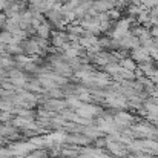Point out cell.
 <instances>
[{
    "instance_id": "1",
    "label": "cell",
    "mask_w": 158,
    "mask_h": 158,
    "mask_svg": "<svg viewBox=\"0 0 158 158\" xmlns=\"http://www.w3.org/2000/svg\"><path fill=\"white\" fill-rule=\"evenodd\" d=\"M131 58L137 63V64H140V63H148V61H152V57H151V54L148 49H144L143 46H138V48H135V49H132L131 51Z\"/></svg>"
},
{
    "instance_id": "2",
    "label": "cell",
    "mask_w": 158,
    "mask_h": 158,
    "mask_svg": "<svg viewBox=\"0 0 158 158\" xmlns=\"http://www.w3.org/2000/svg\"><path fill=\"white\" fill-rule=\"evenodd\" d=\"M92 8H94L98 14L109 12V11H112V9L117 8V0H98V2H94Z\"/></svg>"
},
{
    "instance_id": "3",
    "label": "cell",
    "mask_w": 158,
    "mask_h": 158,
    "mask_svg": "<svg viewBox=\"0 0 158 158\" xmlns=\"http://www.w3.org/2000/svg\"><path fill=\"white\" fill-rule=\"evenodd\" d=\"M81 134H83V135H86V137H88L89 140H92V141H95V140L102 138V135H103V132L100 131V127H98L97 124L83 126V129H81Z\"/></svg>"
},
{
    "instance_id": "4",
    "label": "cell",
    "mask_w": 158,
    "mask_h": 158,
    "mask_svg": "<svg viewBox=\"0 0 158 158\" xmlns=\"http://www.w3.org/2000/svg\"><path fill=\"white\" fill-rule=\"evenodd\" d=\"M37 35H39L40 39L51 40V35H52V28H51V25H49L48 22L42 23V25H40V28L37 29Z\"/></svg>"
},
{
    "instance_id": "5",
    "label": "cell",
    "mask_w": 158,
    "mask_h": 158,
    "mask_svg": "<svg viewBox=\"0 0 158 158\" xmlns=\"http://www.w3.org/2000/svg\"><path fill=\"white\" fill-rule=\"evenodd\" d=\"M66 34H72V35L81 37V35L85 34V28H83L81 25H78L77 22H74V23L66 25Z\"/></svg>"
},
{
    "instance_id": "6",
    "label": "cell",
    "mask_w": 158,
    "mask_h": 158,
    "mask_svg": "<svg viewBox=\"0 0 158 158\" xmlns=\"http://www.w3.org/2000/svg\"><path fill=\"white\" fill-rule=\"evenodd\" d=\"M118 64H120L123 69L131 71V72H135V71H137V68H138V64H137L131 57H127V58H121V60L118 61Z\"/></svg>"
},
{
    "instance_id": "7",
    "label": "cell",
    "mask_w": 158,
    "mask_h": 158,
    "mask_svg": "<svg viewBox=\"0 0 158 158\" xmlns=\"http://www.w3.org/2000/svg\"><path fill=\"white\" fill-rule=\"evenodd\" d=\"M5 54L11 55V57H17L20 54H25L20 45H6L5 46Z\"/></svg>"
},
{
    "instance_id": "8",
    "label": "cell",
    "mask_w": 158,
    "mask_h": 158,
    "mask_svg": "<svg viewBox=\"0 0 158 158\" xmlns=\"http://www.w3.org/2000/svg\"><path fill=\"white\" fill-rule=\"evenodd\" d=\"M66 103H68V107L69 109H72V110H77V109H80L81 106L85 105L78 97H75V95H72V97H68L66 98Z\"/></svg>"
},
{
    "instance_id": "9",
    "label": "cell",
    "mask_w": 158,
    "mask_h": 158,
    "mask_svg": "<svg viewBox=\"0 0 158 158\" xmlns=\"http://www.w3.org/2000/svg\"><path fill=\"white\" fill-rule=\"evenodd\" d=\"M14 114L12 112H8V110H0V123L5 124V123H11L14 120Z\"/></svg>"
},
{
    "instance_id": "10",
    "label": "cell",
    "mask_w": 158,
    "mask_h": 158,
    "mask_svg": "<svg viewBox=\"0 0 158 158\" xmlns=\"http://www.w3.org/2000/svg\"><path fill=\"white\" fill-rule=\"evenodd\" d=\"M12 34L11 32H8V31H0V42L3 43V45H11L12 43Z\"/></svg>"
},
{
    "instance_id": "11",
    "label": "cell",
    "mask_w": 158,
    "mask_h": 158,
    "mask_svg": "<svg viewBox=\"0 0 158 158\" xmlns=\"http://www.w3.org/2000/svg\"><path fill=\"white\" fill-rule=\"evenodd\" d=\"M8 0H0V12H5V9L8 8Z\"/></svg>"
},
{
    "instance_id": "12",
    "label": "cell",
    "mask_w": 158,
    "mask_h": 158,
    "mask_svg": "<svg viewBox=\"0 0 158 158\" xmlns=\"http://www.w3.org/2000/svg\"><path fill=\"white\" fill-rule=\"evenodd\" d=\"M151 15H152V17H158V5L151 9Z\"/></svg>"
},
{
    "instance_id": "13",
    "label": "cell",
    "mask_w": 158,
    "mask_h": 158,
    "mask_svg": "<svg viewBox=\"0 0 158 158\" xmlns=\"http://www.w3.org/2000/svg\"><path fill=\"white\" fill-rule=\"evenodd\" d=\"M89 2H98V0H89Z\"/></svg>"
},
{
    "instance_id": "14",
    "label": "cell",
    "mask_w": 158,
    "mask_h": 158,
    "mask_svg": "<svg viewBox=\"0 0 158 158\" xmlns=\"http://www.w3.org/2000/svg\"><path fill=\"white\" fill-rule=\"evenodd\" d=\"M135 2H140V3H141V2H143V0H135Z\"/></svg>"
}]
</instances>
